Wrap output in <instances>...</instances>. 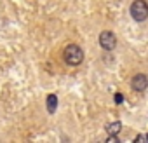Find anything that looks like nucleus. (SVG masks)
Masks as SVG:
<instances>
[{
	"label": "nucleus",
	"instance_id": "nucleus-5",
	"mask_svg": "<svg viewBox=\"0 0 148 143\" xmlns=\"http://www.w3.org/2000/svg\"><path fill=\"white\" fill-rule=\"evenodd\" d=\"M56 107H58V96L56 94H49L47 96V110L51 113H54L56 112Z\"/></svg>",
	"mask_w": 148,
	"mask_h": 143
},
{
	"label": "nucleus",
	"instance_id": "nucleus-4",
	"mask_svg": "<svg viewBox=\"0 0 148 143\" xmlns=\"http://www.w3.org/2000/svg\"><path fill=\"white\" fill-rule=\"evenodd\" d=\"M132 87H134L136 91H145V89L148 87V79H146V75H145V74L134 75V79H132Z\"/></svg>",
	"mask_w": 148,
	"mask_h": 143
},
{
	"label": "nucleus",
	"instance_id": "nucleus-6",
	"mask_svg": "<svg viewBox=\"0 0 148 143\" xmlns=\"http://www.w3.org/2000/svg\"><path fill=\"white\" fill-rule=\"evenodd\" d=\"M120 129H122V124H120V122H112V124L106 127V131H108V134H110V136H115Z\"/></svg>",
	"mask_w": 148,
	"mask_h": 143
},
{
	"label": "nucleus",
	"instance_id": "nucleus-8",
	"mask_svg": "<svg viewBox=\"0 0 148 143\" xmlns=\"http://www.w3.org/2000/svg\"><path fill=\"white\" fill-rule=\"evenodd\" d=\"M145 140H146V141H148V134H146V136H145Z\"/></svg>",
	"mask_w": 148,
	"mask_h": 143
},
{
	"label": "nucleus",
	"instance_id": "nucleus-3",
	"mask_svg": "<svg viewBox=\"0 0 148 143\" xmlns=\"http://www.w3.org/2000/svg\"><path fill=\"white\" fill-rule=\"evenodd\" d=\"M99 45L106 51H112L115 45H117V37L112 33V32H103L99 35Z\"/></svg>",
	"mask_w": 148,
	"mask_h": 143
},
{
	"label": "nucleus",
	"instance_id": "nucleus-7",
	"mask_svg": "<svg viewBox=\"0 0 148 143\" xmlns=\"http://www.w3.org/2000/svg\"><path fill=\"white\" fill-rule=\"evenodd\" d=\"M122 100H124V96L117 93V94H115V103H122Z\"/></svg>",
	"mask_w": 148,
	"mask_h": 143
},
{
	"label": "nucleus",
	"instance_id": "nucleus-1",
	"mask_svg": "<svg viewBox=\"0 0 148 143\" xmlns=\"http://www.w3.org/2000/svg\"><path fill=\"white\" fill-rule=\"evenodd\" d=\"M63 58H64V61H66L68 65L75 66V65H80V63H82V59H84V51H82L79 45H75V44H70V45L64 49Z\"/></svg>",
	"mask_w": 148,
	"mask_h": 143
},
{
	"label": "nucleus",
	"instance_id": "nucleus-2",
	"mask_svg": "<svg viewBox=\"0 0 148 143\" xmlns=\"http://www.w3.org/2000/svg\"><path fill=\"white\" fill-rule=\"evenodd\" d=\"M131 16L136 21H145L148 18V4L145 0H134L131 4Z\"/></svg>",
	"mask_w": 148,
	"mask_h": 143
}]
</instances>
